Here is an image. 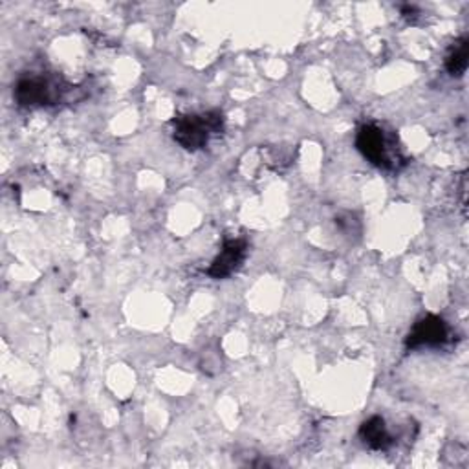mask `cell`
<instances>
[{"instance_id": "obj_6", "label": "cell", "mask_w": 469, "mask_h": 469, "mask_svg": "<svg viewBox=\"0 0 469 469\" xmlns=\"http://www.w3.org/2000/svg\"><path fill=\"white\" fill-rule=\"evenodd\" d=\"M359 438L365 445H368L374 451H385L393 445V436L388 435L385 420L381 416H372L365 420L359 427Z\"/></svg>"}, {"instance_id": "obj_3", "label": "cell", "mask_w": 469, "mask_h": 469, "mask_svg": "<svg viewBox=\"0 0 469 469\" xmlns=\"http://www.w3.org/2000/svg\"><path fill=\"white\" fill-rule=\"evenodd\" d=\"M15 100L21 107L52 105L59 100V87L43 77H24L17 83Z\"/></svg>"}, {"instance_id": "obj_8", "label": "cell", "mask_w": 469, "mask_h": 469, "mask_svg": "<svg viewBox=\"0 0 469 469\" xmlns=\"http://www.w3.org/2000/svg\"><path fill=\"white\" fill-rule=\"evenodd\" d=\"M336 224H338V227H340L345 234H349V237H352V234H359V233H361V224H359L358 216L352 215V213H343V215H340V216L336 218Z\"/></svg>"}, {"instance_id": "obj_7", "label": "cell", "mask_w": 469, "mask_h": 469, "mask_svg": "<svg viewBox=\"0 0 469 469\" xmlns=\"http://www.w3.org/2000/svg\"><path fill=\"white\" fill-rule=\"evenodd\" d=\"M467 59H469V41L467 37H462L460 41L455 43L451 48L447 59H445V70L453 77H460L467 70Z\"/></svg>"}, {"instance_id": "obj_4", "label": "cell", "mask_w": 469, "mask_h": 469, "mask_svg": "<svg viewBox=\"0 0 469 469\" xmlns=\"http://www.w3.org/2000/svg\"><path fill=\"white\" fill-rule=\"evenodd\" d=\"M449 330L442 318L438 316H426L416 321L413 330L406 340L407 349H420V347H440L447 341Z\"/></svg>"}, {"instance_id": "obj_2", "label": "cell", "mask_w": 469, "mask_h": 469, "mask_svg": "<svg viewBox=\"0 0 469 469\" xmlns=\"http://www.w3.org/2000/svg\"><path fill=\"white\" fill-rule=\"evenodd\" d=\"M224 116L216 110L180 116L175 120V139L187 150L204 148L213 134L222 132Z\"/></svg>"}, {"instance_id": "obj_1", "label": "cell", "mask_w": 469, "mask_h": 469, "mask_svg": "<svg viewBox=\"0 0 469 469\" xmlns=\"http://www.w3.org/2000/svg\"><path fill=\"white\" fill-rule=\"evenodd\" d=\"M356 147L372 166L383 171H398L407 164L398 147V136L376 123L359 127Z\"/></svg>"}, {"instance_id": "obj_5", "label": "cell", "mask_w": 469, "mask_h": 469, "mask_svg": "<svg viewBox=\"0 0 469 469\" xmlns=\"http://www.w3.org/2000/svg\"><path fill=\"white\" fill-rule=\"evenodd\" d=\"M246 259V243L241 239L225 241L220 255L213 261L207 273L213 279H225L233 272H237Z\"/></svg>"}]
</instances>
